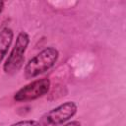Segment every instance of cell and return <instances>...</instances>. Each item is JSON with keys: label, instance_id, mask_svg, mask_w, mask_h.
<instances>
[{"label": "cell", "instance_id": "obj_1", "mask_svg": "<svg viewBox=\"0 0 126 126\" xmlns=\"http://www.w3.org/2000/svg\"><path fill=\"white\" fill-rule=\"evenodd\" d=\"M59 57V52L54 47H46L33 56L25 66V77L32 79L46 72L54 66Z\"/></svg>", "mask_w": 126, "mask_h": 126}, {"label": "cell", "instance_id": "obj_2", "mask_svg": "<svg viewBox=\"0 0 126 126\" xmlns=\"http://www.w3.org/2000/svg\"><path fill=\"white\" fill-rule=\"evenodd\" d=\"M29 42V34L25 32H21L17 36L14 47L12 48L10 54L8 55L3 65V70L6 74L13 75L22 68L25 61V52L27 50Z\"/></svg>", "mask_w": 126, "mask_h": 126}, {"label": "cell", "instance_id": "obj_3", "mask_svg": "<svg viewBox=\"0 0 126 126\" xmlns=\"http://www.w3.org/2000/svg\"><path fill=\"white\" fill-rule=\"evenodd\" d=\"M77 112V104L74 101H66L46 112L39 121L40 126H57L72 118Z\"/></svg>", "mask_w": 126, "mask_h": 126}, {"label": "cell", "instance_id": "obj_4", "mask_svg": "<svg viewBox=\"0 0 126 126\" xmlns=\"http://www.w3.org/2000/svg\"><path fill=\"white\" fill-rule=\"evenodd\" d=\"M50 81L47 78L37 79L21 88L14 95L17 101H28L36 99L49 92Z\"/></svg>", "mask_w": 126, "mask_h": 126}, {"label": "cell", "instance_id": "obj_5", "mask_svg": "<svg viewBox=\"0 0 126 126\" xmlns=\"http://www.w3.org/2000/svg\"><path fill=\"white\" fill-rule=\"evenodd\" d=\"M13 37L14 32L10 28L6 27L0 31V63H2L4 57L7 55L13 41Z\"/></svg>", "mask_w": 126, "mask_h": 126}, {"label": "cell", "instance_id": "obj_6", "mask_svg": "<svg viewBox=\"0 0 126 126\" xmlns=\"http://www.w3.org/2000/svg\"><path fill=\"white\" fill-rule=\"evenodd\" d=\"M10 126H40V124L38 121H35V120H23V121L16 122Z\"/></svg>", "mask_w": 126, "mask_h": 126}, {"label": "cell", "instance_id": "obj_7", "mask_svg": "<svg viewBox=\"0 0 126 126\" xmlns=\"http://www.w3.org/2000/svg\"><path fill=\"white\" fill-rule=\"evenodd\" d=\"M64 126H82V124H81L79 121L74 120V121H71V122H69V123L65 124Z\"/></svg>", "mask_w": 126, "mask_h": 126}, {"label": "cell", "instance_id": "obj_8", "mask_svg": "<svg viewBox=\"0 0 126 126\" xmlns=\"http://www.w3.org/2000/svg\"><path fill=\"white\" fill-rule=\"evenodd\" d=\"M3 9H4V2L0 1V14L3 12Z\"/></svg>", "mask_w": 126, "mask_h": 126}]
</instances>
